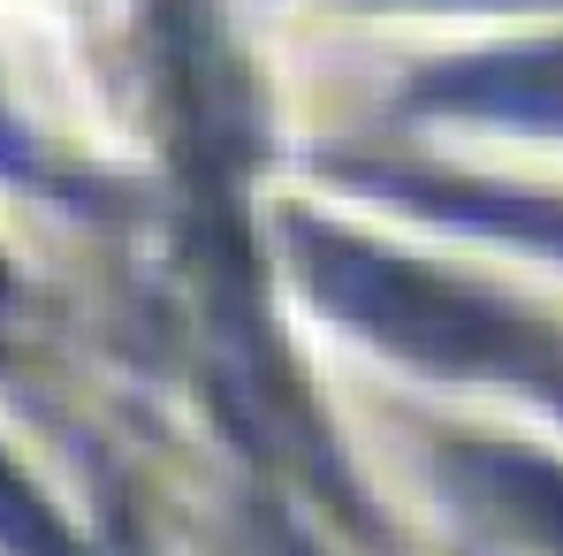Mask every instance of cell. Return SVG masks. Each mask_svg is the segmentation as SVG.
<instances>
[{
  "label": "cell",
  "instance_id": "6da1fadb",
  "mask_svg": "<svg viewBox=\"0 0 563 556\" xmlns=\"http://www.w3.org/2000/svg\"><path fill=\"white\" fill-rule=\"evenodd\" d=\"M297 268L335 320H351L358 336L388 344L411 367L503 373V381H541L549 389V344L510 305L479 297L465 282H442L419 260H396L366 237H343V229H320V221H297Z\"/></svg>",
  "mask_w": 563,
  "mask_h": 556
},
{
  "label": "cell",
  "instance_id": "7a4b0ae2",
  "mask_svg": "<svg viewBox=\"0 0 563 556\" xmlns=\"http://www.w3.org/2000/svg\"><path fill=\"white\" fill-rule=\"evenodd\" d=\"M457 480H465V495L487 511V519H503L518 542H533L541 556H563V472L541 458H526V450H457Z\"/></svg>",
  "mask_w": 563,
  "mask_h": 556
},
{
  "label": "cell",
  "instance_id": "3957f363",
  "mask_svg": "<svg viewBox=\"0 0 563 556\" xmlns=\"http://www.w3.org/2000/svg\"><path fill=\"white\" fill-rule=\"evenodd\" d=\"M427 99H450L472 115H533V122H556L563 115V54H510V62H479V69H450L434 77Z\"/></svg>",
  "mask_w": 563,
  "mask_h": 556
},
{
  "label": "cell",
  "instance_id": "277c9868",
  "mask_svg": "<svg viewBox=\"0 0 563 556\" xmlns=\"http://www.w3.org/2000/svg\"><path fill=\"white\" fill-rule=\"evenodd\" d=\"M0 549L8 556H85L77 534L38 503V488H31L8 458H0Z\"/></svg>",
  "mask_w": 563,
  "mask_h": 556
}]
</instances>
